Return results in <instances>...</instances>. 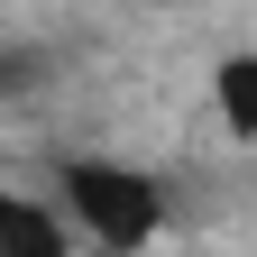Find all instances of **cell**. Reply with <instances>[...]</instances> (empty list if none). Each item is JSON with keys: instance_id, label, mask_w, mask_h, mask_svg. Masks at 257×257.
I'll return each mask as SVG.
<instances>
[{"instance_id": "1", "label": "cell", "mask_w": 257, "mask_h": 257, "mask_svg": "<svg viewBox=\"0 0 257 257\" xmlns=\"http://www.w3.org/2000/svg\"><path fill=\"white\" fill-rule=\"evenodd\" d=\"M64 202H74V220L101 248H138L156 239V220H166V202H156V184L147 175H128V166H64Z\"/></svg>"}, {"instance_id": "2", "label": "cell", "mask_w": 257, "mask_h": 257, "mask_svg": "<svg viewBox=\"0 0 257 257\" xmlns=\"http://www.w3.org/2000/svg\"><path fill=\"white\" fill-rule=\"evenodd\" d=\"M0 257H64V230H55L37 202L0 193Z\"/></svg>"}, {"instance_id": "3", "label": "cell", "mask_w": 257, "mask_h": 257, "mask_svg": "<svg viewBox=\"0 0 257 257\" xmlns=\"http://www.w3.org/2000/svg\"><path fill=\"white\" fill-rule=\"evenodd\" d=\"M211 101H220V119L239 128V138H257V55H230L211 74Z\"/></svg>"}, {"instance_id": "4", "label": "cell", "mask_w": 257, "mask_h": 257, "mask_svg": "<svg viewBox=\"0 0 257 257\" xmlns=\"http://www.w3.org/2000/svg\"><path fill=\"white\" fill-rule=\"evenodd\" d=\"M19 83H37V55H10V46H0V92H19Z\"/></svg>"}]
</instances>
